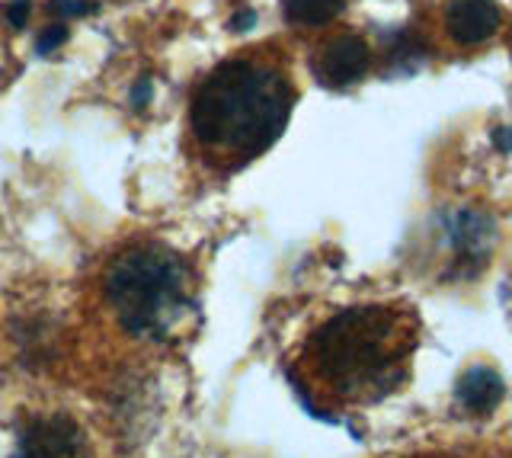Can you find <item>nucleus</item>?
Returning <instances> with one entry per match:
<instances>
[{"instance_id": "9", "label": "nucleus", "mask_w": 512, "mask_h": 458, "mask_svg": "<svg viewBox=\"0 0 512 458\" xmlns=\"http://www.w3.org/2000/svg\"><path fill=\"white\" fill-rule=\"evenodd\" d=\"M90 10H96L93 0H52V13H58L61 23L68 17H84Z\"/></svg>"}, {"instance_id": "8", "label": "nucleus", "mask_w": 512, "mask_h": 458, "mask_svg": "<svg viewBox=\"0 0 512 458\" xmlns=\"http://www.w3.org/2000/svg\"><path fill=\"white\" fill-rule=\"evenodd\" d=\"M346 0H282L285 20L298 29H320L330 26L343 13Z\"/></svg>"}, {"instance_id": "10", "label": "nucleus", "mask_w": 512, "mask_h": 458, "mask_svg": "<svg viewBox=\"0 0 512 458\" xmlns=\"http://www.w3.org/2000/svg\"><path fill=\"white\" fill-rule=\"evenodd\" d=\"M64 39H68V26H64L61 20H58V23H48V26H45V33L39 36V52H42V55H52Z\"/></svg>"}, {"instance_id": "4", "label": "nucleus", "mask_w": 512, "mask_h": 458, "mask_svg": "<svg viewBox=\"0 0 512 458\" xmlns=\"http://www.w3.org/2000/svg\"><path fill=\"white\" fill-rule=\"evenodd\" d=\"M432 36L445 49L471 52L500 36L503 7L496 0H439L432 7Z\"/></svg>"}, {"instance_id": "6", "label": "nucleus", "mask_w": 512, "mask_h": 458, "mask_svg": "<svg viewBox=\"0 0 512 458\" xmlns=\"http://www.w3.org/2000/svg\"><path fill=\"white\" fill-rule=\"evenodd\" d=\"M13 458H90L84 430L64 414L32 417L16 436Z\"/></svg>"}, {"instance_id": "1", "label": "nucleus", "mask_w": 512, "mask_h": 458, "mask_svg": "<svg viewBox=\"0 0 512 458\" xmlns=\"http://www.w3.org/2000/svg\"><path fill=\"white\" fill-rule=\"evenodd\" d=\"M420 334V314L404 302L336 308L304 337L295 382L327 414L372 407L404 388Z\"/></svg>"}, {"instance_id": "11", "label": "nucleus", "mask_w": 512, "mask_h": 458, "mask_svg": "<svg viewBox=\"0 0 512 458\" xmlns=\"http://www.w3.org/2000/svg\"><path fill=\"white\" fill-rule=\"evenodd\" d=\"M26 13H29V4H26V0H16V4L10 7V20H13V26H23V23H26Z\"/></svg>"}, {"instance_id": "5", "label": "nucleus", "mask_w": 512, "mask_h": 458, "mask_svg": "<svg viewBox=\"0 0 512 458\" xmlns=\"http://www.w3.org/2000/svg\"><path fill=\"white\" fill-rule=\"evenodd\" d=\"M375 68V49L372 42L359 33H333L317 45L311 55V71L324 87L330 90H346L362 84Z\"/></svg>"}, {"instance_id": "7", "label": "nucleus", "mask_w": 512, "mask_h": 458, "mask_svg": "<svg viewBox=\"0 0 512 458\" xmlns=\"http://www.w3.org/2000/svg\"><path fill=\"white\" fill-rule=\"evenodd\" d=\"M503 378L487 366H474L458 378L455 398L464 410H474V414H487L496 404L503 401Z\"/></svg>"}, {"instance_id": "2", "label": "nucleus", "mask_w": 512, "mask_h": 458, "mask_svg": "<svg viewBox=\"0 0 512 458\" xmlns=\"http://www.w3.org/2000/svg\"><path fill=\"white\" fill-rule=\"evenodd\" d=\"M295 84L272 55H237L202 77L192 93L189 129L202 154L221 170L260 157L285 129Z\"/></svg>"}, {"instance_id": "3", "label": "nucleus", "mask_w": 512, "mask_h": 458, "mask_svg": "<svg viewBox=\"0 0 512 458\" xmlns=\"http://www.w3.org/2000/svg\"><path fill=\"white\" fill-rule=\"evenodd\" d=\"M106 298L128 334L167 337L189 311V270L164 247H135L112 263Z\"/></svg>"}]
</instances>
